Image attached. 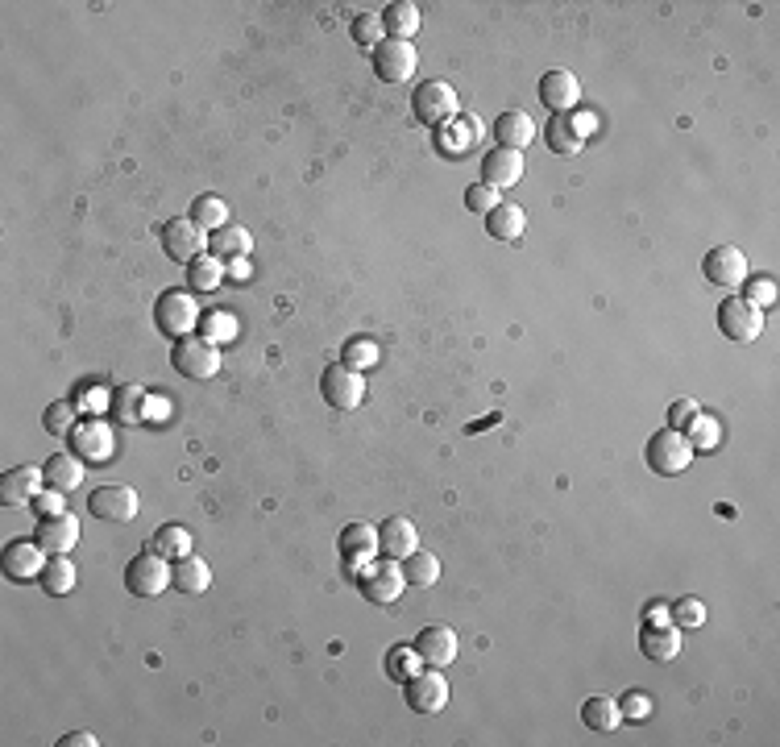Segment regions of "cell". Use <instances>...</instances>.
Here are the masks:
<instances>
[{
	"instance_id": "6da1fadb",
	"label": "cell",
	"mask_w": 780,
	"mask_h": 747,
	"mask_svg": "<svg viewBox=\"0 0 780 747\" xmlns=\"http://www.w3.org/2000/svg\"><path fill=\"white\" fill-rule=\"evenodd\" d=\"M411 113L420 125H449L461 117V100H457V88L444 79H424L420 88L411 92Z\"/></svg>"
},
{
	"instance_id": "7a4b0ae2",
	"label": "cell",
	"mask_w": 780,
	"mask_h": 747,
	"mask_svg": "<svg viewBox=\"0 0 780 747\" xmlns=\"http://www.w3.org/2000/svg\"><path fill=\"white\" fill-rule=\"evenodd\" d=\"M200 303L191 299V291H162L158 295V308H154V324L162 337H171V341H183L195 332V324H200Z\"/></svg>"
},
{
	"instance_id": "3957f363",
	"label": "cell",
	"mask_w": 780,
	"mask_h": 747,
	"mask_svg": "<svg viewBox=\"0 0 780 747\" xmlns=\"http://www.w3.org/2000/svg\"><path fill=\"white\" fill-rule=\"evenodd\" d=\"M644 461H648V469H656V474L677 478V474H685L689 461H693V445H689L685 432H677V428H660V432L648 440V445H644Z\"/></svg>"
},
{
	"instance_id": "277c9868",
	"label": "cell",
	"mask_w": 780,
	"mask_h": 747,
	"mask_svg": "<svg viewBox=\"0 0 780 747\" xmlns=\"http://www.w3.org/2000/svg\"><path fill=\"white\" fill-rule=\"evenodd\" d=\"M171 366H175V374L195 378V382L216 378L220 374V345H212L204 337H183L171 345Z\"/></svg>"
},
{
	"instance_id": "5b68a950",
	"label": "cell",
	"mask_w": 780,
	"mask_h": 747,
	"mask_svg": "<svg viewBox=\"0 0 780 747\" xmlns=\"http://www.w3.org/2000/svg\"><path fill=\"white\" fill-rule=\"evenodd\" d=\"M158 241H162V249H166V258H171V262H183V266H191L200 254H208V233L195 225L191 216L166 220V225L158 229Z\"/></svg>"
},
{
	"instance_id": "8992f818",
	"label": "cell",
	"mask_w": 780,
	"mask_h": 747,
	"mask_svg": "<svg viewBox=\"0 0 780 747\" xmlns=\"http://www.w3.org/2000/svg\"><path fill=\"white\" fill-rule=\"evenodd\" d=\"M166 586H171V561L158 557V552L146 548L125 565V590L133 598H158Z\"/></svg>"
},
{
	"instance_id": "52a82bcc",
	"label": "cell",
	"mask_w": 780,
	"mask_h": 747,
	"mask_svg": "<svg viewBox=\"0 0 780 747\" xmlns=\"http://www.w3.org/2000/svg\"><path fill=\"white\" fill-rule=\"evenodd\" d=\"M357 590L361 598H366L370 606H390V602H399V594L407 590V577H403V565L395 561H378V565H366L357 577Z\"/></svg>"
},
{
	"instance_id": "ba28073f",
	"label": "cell",
	"mask_w": 780,
	"mask_h": 747,
	"mask_svg": "<svg viewBox=\"0 0 780 747\" xmlns=\"http://www.w3.org/2000/svg\"><path fill=\"white\" fill-rule=\"evenodd\" d=\"M718 328H722V337H731L739 345H751V341H760V332H764V308L747 303L743 295H731L718 308Z\"/></svg>"
},
{
	"instance_id": "9c48e42d",
	"label": "cell",
	"mask_w": 780,
	"mask_h": 747,
	"mask_svg": "<svg viewBox=\"0 0 780 747\" xmlns=\"http://www.w3.org/2000/svg\"><path fill=\"white\" fill-rule=\"evenodd\" d=\"M320 395H324L328 407H337V411H357L361 399H366V378H361V370H349L345 362H337V366L324 370Z\"/></svg>"
},
{
	"instance_id": "30bf717a",
	"label": "cell",
	"mask_w": 780,
	"mask_h": 747,
	"mask_svg": "<svg viewBox=\"0 0 780 747\" xmlns=\"http://www.w3.org/2000/svg\"><path fill=\"white\" fill-rule=\"evenodd\" d=\"M420 67V54H415L411 42H399V38H386L374 46V75L382 83H407Z\"/></svg>"
},
{
	"instance_id": "8fae6325",
	"label": "cell",
	"mask_w": 780,
	"mask_h": 747,
	"mask_svg": "<svg viewBox=\"0 0 780 747\" xmlns=\"http://www.w3.org/2000/svg\"><path fill=\"white\" fill-rule=\"evenodd\" d=\"M88 511L104 523H129L137 515V490L133 486H121V482H108V486H96L88 494Z\"/></svg>"
},
{
	"instance_id": "7c38bea8",
	"label": "cell",
	"mask_w": 780,
	"mask_h": 747,
	"mask_svg": "<svg viewBox=\"0 0 780 747\" xmlns=\"http://www.w3.org/2000/svg\"><path fill=\"white\" fill-rule=\"evenodd\" d=\"M0 569H5L9 581H38L46 569V548L30 536V540H9L5 552H0Z\"/></svg>"
},
{
	"instance_id": "4fadbf2b",
	"label": "cell",
	"mask_w": 780,
	"mask_h": 747,
	"mask_svg": "<svg viewBox=\"0 0 780 747\" xmlns=\"http://www.w3.org/2000/svg\"><path fill=\"white\" fill-rule=\"evenodd\" d=\"M403 698L415 714H440L444 706H449V681H444L436 669H420L411 681H403Z\"/></svg>"
},
{
	"instance_id": "5bb4252c",
	"label": "cell",
	"mask_w": 780,
	"mask_h": 747,
	"mask_svg": "<svg viewBox=\"0 0 780 747\" xmlns=\"http://www.w3.org/2000/svg\"><path fill=\"white\" fill-rule=\"evenodd\" d=\"M702 274L714 283V287H743V279H747V254L739 245H714L710 254H706V262H702Z\"/></svg>"
},
{
	"instance_id": "9a60e30c",
	"label": "cell",
	"mask_w": 780,
	"mask_h": 747,
	"mask_svg": "<svg viewBox=\"0 0 780 747\" xmlns=\"http://www.w3.org/2000/svg\"><path fill=\"white\" fill-rule=\"evenodd\" d=\"M577 100H581V83H577L573 71L552 67V71L540 75V104L552 108V117H569L577 108Z\"/></svg>"
},
{
	"instance_id": "2e32d148",
	"label": "cell",
	"mask_w": 780,
	"mask_h": 747,
	"mask_svg": "<svg viewBox=\"0 0 780 747\" xmlns=\"http://www.w3.org/2000/svg\"><path fill=\"white\" fill-rule=\"evenodd\" d=\"M415 656H420L428 669H449V664L457 660V631L453 627H424L420 635H415Z\"/></svg>"
},
{
	"instance_id": "e0dca14e",
	"label": "cell",
	"mask_w": 780,
	"mask_h": 747,
	"mask_svg": "<svg viewBox=\"0 0 780 747\" xmlns=\"http://www.w3.org/2000/svg\"><path fill=\"white\" fill-rule=\"evenodd\" d=\"M34 540L46 548V557H63V552H71V548L79 544V519H75L71 511L50 515V519H38Z\"/></svg>"
},
{
	"instance_id": "ac0fdd59",
	"label": "cell",
	"mask_w": 780,
	"mask_h": 747,
	"mask_svg": "<svg viewBox=\"0 0 780 747\" xmlns=\"http://www.w3.org/2000/svg\"><path fill=\"white\" fill-rule=\"evenodd\" d=\"M415 548H420V532H415L411 519L390 515L382 528H378V552H382V557H390V561H407Z\"/></svg>"
},
{
	"instance_id": "d6986e66",
	"label": "cell",
	"mask_w": 780,
	"mask_h": 747,
	"mask_svg": "<svg viewBox=\"0 0 780 747\" xmlns=\"http://www.w3.org/2000/svg\"><path fill=\"white\" fill-rule=\"evenodd\" d=\"M46 486V474L34 465H17L9 469L5 478H0V503L5 507H30L34 503V494Z\"/></svg>"
},
{
	"instance_id": "ffe728a7",
	"label": "cell",
	"mask_w": 780,
	"mask_h": 747,
	"mask_svg": "<svg viewBox=\"0 0 780 747\" xmlns=\"http://www.w3.org/2000/svg\"><path fill=\"white\" fill-rule=\"evenodd\" d=\"M71 453L83 461H108L113 457V432H108L100 420H83L71 432Z\"/></svg>"
},
{
	"instance_id": "44dd1931",
	"label": "cell",
	"mask_w": 780,
	"mask_h": 747,
	"mask_svg": "<svg viewBox=\"0 0 780 747\" xmlns=\"http://www.w3.org/2000/svg\"><path fill=\"white\" fill-rule=\"evenodd\" d=\"M378 552V528H370V523H349V528L341 532V557L349 569H366L370 557Z\"/></svg>"
},
{
	"instance_id": "7402d4cb",
	"label": "cell",
	"mask_w": 780,
	"mask_h": 747,
	"mask_svg": "<svg viewBox=\"0 0 780 747\" xmlns=\"http://www.w3.org/2000/svg\"><path fill=\"white\" fill-rule=\"evenodd\" d=\"M482 183H490L494 191H503V187H515L519 179H523V154L519 150H490L486 158H482Z\"/></svg>"
},
{
	"instance_id": "603a6c76",
	"label": "cell",
	"mask_w": 780,
	"mask_h": 747,
	"mask_svg": "<svg viewBox=\"0 0 780 747\" xmlns=\"http://www.w3.org/2000/svg\"><path fill=\"white\" fill-rule=\"evenodd\" d=\"M171 586L179 590V594H204L208 586H212V569H208V561H200L195 552H187V557H179V561H171Z\"/></svg>"
},
{
	"instance_id": "cb8c5ba5",
	"label": "cell",
	"mask_w": 780,
	"mask_h": 747,
	"mask_svg": "<svg viewBox=\"0 0 780 747\" xmlns=\"http://www.w3.org/2000/svg\"><path fill=\"white\" fill-rule=\"evenodd\" d=\"M494 142L503 146V150H527L536 142V121L527 117V113H503L494 121Z\"/></svg>"
},
{
	"instance_id": "d4e9b609",
	"label": "cell",
	"mask_w": 780,
	"mask_h": 747,
	"mask_svg": "<svg viewBox=\"0 0 780 747\" xmlns=\"http://www.w3.org/2000/svg\"><path fill=\"white\" fill-rule=\"evenodd\" d=\"M486 233H490L494 241H507V245L523 241V233H527V216H523V208H519V204H498V208H490V212H486Z\"/></svg>"
},
{
	"instance_id": "484cf974",
	"label": "cell",
	"mask_w": 780,
	"mask_h": 747,
	"mask_svg": "<svg viewBox=\"0 0 780 747\" xmlns=\"http://www.w3.org/2000/svg\"><path fill=\"white\" fill-rule=\"evenodd\" d=\"M42 474H46V486L71 494V490L83 486V457H75V453H54V457H46Z\"/></svg>"
},
{
	"instance_id": "4316f807",
	"label": "cell",
	"mask_w": 780,
	"mask_h": 747,
	"mask_svg": "<svg viewBox=\"0 0 780 747\" xmlns=\"http://www.w3.org/2000/svg\"><path fill=\"white\" fill-rule=\"evenodd\" d=\"M249 249H254V237H249V229H241V225H225V229L208 233V254H216L220 262L245 258Z\"/></svg>"
},
{
	"instance_id": "83f0119b",
	"label": "cell",
	"mask_w": 780,
	"mask_h": 747,
	"mask_svg": "<svg viewBox=\"0 0 780 747\" xmlns=\"http://www.w3.org/2000/svg\"><path fill=\"white\" fill-rule=\"evenodd\" d=\"M382 30H386V38L411 42L415 34H420V5H411V0H395V5L382 13Z\"/></svg>"
},
{
	"instance_id": "f1b7e54d",
	"label": "cell",
	"mask_w": 780,
	"mask_h": 747,
	"mask_svg": "<svg viewBox=\"0 0 780 747\" xmlns=\"http://www.w3.org/2000/svg\"><path fill=\"white\" fill-rule=\"evenodd\" d=\"M473 137H478V121H469V117L449 121V125L436 129V142H440V154H444V158H461V154H469Z\"/></svg>"
},
{
	"instance_id": "f546056e",
	"label": "cell",
	"mask_w": 780,
	"mask_h": 747,
	"mask_svg": "<svg viewBox=\"0 0 780 747\" xmlns=\"http://www.w3.org/2000/svg\"><path fill=\"white\" fill-rule=\"evenodd\" d=\"M581 723L590 731H619L623 727V710L615 698H585L581 702Z\"/></svg>"
},
{
	"instance_id": "4dcf8cb0",
	"label": "cell",
	"mask_w": 780,
	"mask_h": 747,
	"mask_svg": "<svg viewBox=\"0 0 780 747\" xmlns=\"http://www.w3.org/2000/svg\"><path fill=\"white\" fill-rule=\"evenodd\" d=\"M146 548L158 552V557H166V561H179V557H187V552H191V532L183 528V523H166V528H158L146 540Z\"/></svg>"
},
{
	"instance_id": "1f68e13d",
	"label": "cell",
	"mask_w": 780,
	"mask_h": 747,
	"mask_svg": "<svg viewBox=\"0 0 780 747\" xmlns=\"http://www.w3.org/2000/svg\"><path fill=\"white\" fill-rule=\"evenodd\" d=\"M42 590L50 594V598H63V594H71L75 590V581H79V569L71 565V557L63 552V557H50L46 561V569H42Z\"/></svg>"
},
{
	"instance_id": "d6a6232c",
	"label": "cell",
	"mask_w": 780,
	"mask_h": 747,
	"mask_svg": "<svg viewBox=\"0 0 780 747\" xmlns=\"http://www.w3.org/2000/svg\"><path fill=\"white\" fill-rule=\"evenodd\" d=\"M639 652H644L648 660H673L681 652V631L673 627H644V635H639Z\"/></svg>"
},
{
	"instance_id": "836d02e7",
	"label": "cell",
	"mask_w": 780,
	"mask_h": 747,
	"mask_svg": "<svg viewBox=\"0 0 780 747\" xmlns=\"http://www.w3.org/2000/svg\"><path fill=\"white\" fill-rule=\"evenodd\" d=\"M187 216H191L204 233H216V229H225V225H229V204L220 200V196H195Z\"/></svg>"
},
{
	"instance_id": "e575fe53",
	"label": "cell",
	"mask_w": 780,
	"mask_h": 747,
	"mask_svg": "<svg viewBox=\"0 0 780 747\" xmlns=\"http://www.w3.org/2000/svg\"><path fill=\"white\" fill-rule=\"evenodd\" d=\"M187 283H191V291H216L220 283H225V262H220L216 254H200L187 266Z\"/></svg>"
},
{
	"instance_id": "d590c367",
	"label": "cell",
	"mask_w": 780,
	"mask_h": 747,
	"mask_svg": "<svg viewBox=\"0 0 780 747\" xmlns=\"http://www.w3.org/2000/svg\"><path fill=\"white\" fill-rule=\"evenodd\" d=\"M403 577H407V586H436L440 581V561H436V552H424V548H415L411 557L403 561Z\"/></svg>"
},
{
	"instance_id": "8d00e7d4",
	"label": "cell",
	"mask_w": 780,
	"mask_h": 747,
	"mask_svg": "<svg viewBox=\"0 0 780 747\" xmlns=\"http://www.w3.org/2000/svg\"><path fill=\"white\" fill-rule=\"evenodd\" d=\"M113 411L121 415V420H129V424L146 420V391H142V386H133V382L117 386V391H113Z\"/></svg>"
},
{
	"instance_id": "74e56055",
	"label": "cell",
	"mask_w": 780,
	"mask_h": 747,
	"mask_svg": "<svg viewBox=\"0 0 780 747\" xmlns=\"http://www.w3.org/2000/svg\"><path fill=\"white\" fill-rule=\"evenodd\" d=\"M581 146L585 142L577 137V129L569 125V117H552L548 121V150L552 154H565L569 158V154H581Z\"/></svg>"
},
{
	"instance_id": "f35d334b",
	"label": "cell",
	"mask_w": 780,
	"mask_h": 747,
	"mask_svg": "<svg viewBox=\"0 0 780 747\" xmlns=\"http://www.w3.org/2000/svg\"><path fill=\"white\" fill-rule=\"evenodd\" d=\"M685 436H689L693 453H714V449H718V440H722V424L714 420V415H706V411H702Z\"/></svg>"
},
{
	"instance_id": "ab89813d",
	"label": "cell",
	"mask_w": 780,
	"mask_h": 747,
	"mask_svg": "<svg viewBox=\"0 0 780 747\" xmlns=\"http://www.w3.org/2000/svg\"><path fill=\"white\" fill-rule=\"evenodd\" d=\"M420 669H424V660L415 656V648H390L386 652V677L390 681H411Z\"/></svg>"
},
{
	"instance_id": "60d3db41",
	"label": "cell",
	"mask_w": 780,
	"mask_h": 747,
	"mask_svg": "<svg viewBox=\"0 0 780 747\" xmlns=\"http://www.w3.org/2000/svg\"><path fill=\"white\" fill-rule=\"evenodd\" d=\"M75 415H79V407L75 403H50L46 407V415H42V428L50 432V436H71L75 432Z\"/></svg>"
},
{
	"instance_id": "b9f144b4",
	"label": "cell",
	"mask_w": 780,
	"mask_h": 747,
	"mask_svg": "<svg viewBox=\"0 0 780 747\" xmlns=\"http://www.w3.org/2000/svg\"><path fill=\"white\" fill-rule=\"evenodd\" d=\"M200 328H204V341H212V345H229L233 337H237V320L229 316V312H208L204 320H200Z\"/></svg>"
},
{
	"instance_id": "7bdbcfd3",
	"label": "cell",
	"mask_w": 780,
	"mask_h": 747,
	"mask_svg": "<svg viewBox=\"0 0 780 747\" xmlns=\"http://www.w3.org/2000/svg\"><path fill=\"white\" fill-rule=\"evenodd\" d=\"M743 299L756 303V308H772V303H776V279H772V274H747V279H743Z\"/></svg>"
},
{
	"instance_id": "ee69618b",
	"label": "cell",
	"mask_w": 780,
	"mask_h": 747,
	"mask_svg": "<svg viewBox=\"0 0 780 747\" xmlns=\"http://www.w3.org/2000/svg\"><path fill=\"white\" fill-rule=\"evenodd\" d=\"M341 362H345L349 370H370V366L378 362V345L366 341V337H353V341H345V349H341Z\"/></svg>"
},
{
	"instance_id": "f6af8a7d",
	"label": "cell",
	"mask_w": 780,
	"mask_h": 747,
	"mask_svg": "<svg viewBox=\"0 0 780 747\" xmlns=\"http://www.w3.org/2000/svg\"><path fill=\"white\" fill-rule=\"evenodd\" d=\"M668 619H673L677 627H702L706 623V606H702V598H681V602L668 606Z\"/></svg>"
},
{
	"instance_id": "bcb514c9",
	"label": "cell",
	"mask_w": 780,
	"mask_h": 747,
	"mask_svg": "<svg viewBox=\"0 0 780 747\" xmlns=\"http://www.w3.org/2000/svg\"><path fill=\"white\" fill-rule=\"evenodd\" d=\"M353 42H357V46H378V42H386L382 13H361V17L353 21Z\"/></svg>"
},
{
	"instance_id": "7dc6e473",
	"label": "cell",
	"mask_w": 780,
	"mask_h": 747,
	"mask_svg": "<svg viewBox=\"0 0 780 747\" xmlns=\"http://www.w3.org/2000/svg\"><path fill=\"white\" fill-rule=\"evenodd\" d=\"M503 200H498V191L490 187V183H469L465 187V208L469 212H478V216H486L490 208H498Z\"/></svg>"
},
{
	"instance_id": "c3c4849f",
	"label": "cell",
	"mask_w": 780,
	"mask_h": 747,
	"mask_svg": "<svg viewBox=\"0 0 780 747\" xmlns=\"http://www.w3.org/2000/svg\"><path fill=\"white\" fill-rule=\"evenodd\" d=\"M30 511H34L38 519H50V515H63V511H67V503H63V490H54V486H46V490H38V494H34V503H30Z\"/></svg>"
},
{
	"instance_id": "681fc988",
	"label": "cell",
	"mask_w": 780,
	"mask_h": 747,
	"mask_svg": "<svg viewBox=\"0 0 780 747\" xmlns=\"http://www.w3.org/2000/svg\"><path fill=\"white\" fill-rule=\"evenodd\" d=\"M702 415V407L693 403V399H677L673 407H668V428H677V432H689L693 428V420Z\"/></svg>"
},
{
	"instance_id": "f907efd6",
	"label": "cell",
	"mask_w": 780,
	"mask_h": 747,
	"mask_svg": "<svg viewBox=\"0 0 780 747\" xmlns=\"http://www.w3.org/2000/svg\"><path fill=\"white\" fill-rule=\"evenodd\" d=\"M652 698L648 694H639V689H631V694H623V702H619V710H623V718H635V723H639V718H648L652 714Z\"/></svg>"
},
{
	"instance_id": "816d5d0a",
	"label": "cell",
	"mask_w": 780,
	"mask_h": 747,
	"mask_svg": "<svg viewBox=\"0 0 780 747\" xmlns=\"http://www.w3.org/2000/svg\"><path fill=\"white\" fill-rule=\"evenodd\" d=\"M225 274H229L233 283H245L254 270H249V262H245V258H233V262H225Z\"/></svg>"
},
{
	"instance_id": "f5cc1de1",
	"label": "cell",
	"mask_w": 780,
	"mask_h": 747,
	"mask_svg": "<svg viewBox=\"0 0 780 747\" xmlns=\"http://www.w3.org/2000/svg\"><path fill=\"white\" fill-rule=\"evenodd\" d=\"M59 743H63V747H96L100 739H96L92 731H71V735H67V739H59Z\"/></svg>"
},
{
	"instance_id": "db71d44e",
	"label": "cell",
	"mask_w": 780,
	"mask_h": 747,
	"mask_svg": "<svg viewBox=\"0 0 780 747\" xmlns=\"http://www.w3.org/2000/svg\"><path fill=\"white\" fill-rule=\"evenodd\" d=\"M166 407H171V403H166L162 395H158V399L146 395V420H166Z\"/></svg>"
},
{
	"instance_id": "11a10c76",
	"label": "cell",
	"mask_w": 780,
	"mask_h": 747,
	"mask_svg": "<svg viewBox=\"0 0 780 747\" xmlns=\"http://www.w3.org/2000/svg\"><path fill=\"white\" fill-rule=\"evenodd\" d=\"M569 125L577 129V137H581V142H585V137H590V133H594V117H590V113H577V117H573Z\"/></svg>"
},
{
	"instance_id": "9f6ffc18",
	"label": "cell",
	"mask_w": 780,
	"mask_h": 747,
	"mask_svg": "<svg viewBox=\"0 0 780 747\" xmlns=\"http://www.w3.org/2000/svg\"><path fill=\"white\" fill-rule=\"evenodd\" d=\"M644 619H648V627H664V623H668V611H664L660 602H652L648 611H644Z\"/></svg>"
}]
</instances>
